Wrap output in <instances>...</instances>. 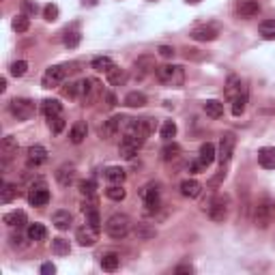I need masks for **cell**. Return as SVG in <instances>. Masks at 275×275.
Returning a JSON list of instances; mask_svg holds the SVG:
<instances>
[{
	"label": "cell",
	"mask_w": 275,
	"mask_h": 275,
	"mask_svg": "<svg viewBox=\"0 0 275 275\" xmlns=\"http://www.w3.org/2000/svg\"><path fill=\"white\" fill-rule=\"evenodd\" d=\"M155 74L161 84L172 86V88H179L185 82V69L181 64H161V67L155 69Z\"/></svg>",
	"instance_id": "cell-1"
},
{
	"label": "cell",
	"mask_w": 275,
	"mask_h": 275,
	"mask_svg": "<svg viewBox=\"0 0 275 275\" xmlns=\"http://www.w3.org/2000/svg\"><path fill=\"white\" fill-rule=\"evenodd\" d=\"M275 222V202L271 198H262L254 209V224L256 228L266 230Z\"/></svg>",
	"instance_id": "cell-2"
},
{
	"label": "cell",
	"mask_w": 275,
	"mask_h": 275,
	"mask_svg": "<svg viewBox=\"0 0 275 275\" xmlns=\"http://www.w3.org/2000/svg\"><path fill=\"white\" fill-rule=\"evenodd\" d=\"M106 232H108V237L116 239V241L125 239L127 234L131 232V220H129L127 215H123V213H114L106 222Z\"/></svg>",
	"instance_id": "cell-3"
},
{
	"label": "cell",
	"mask_w": 275,
	"mask_h": 275,
	"mask_svg": "<svg viewBox=\"0 0 275 275\" xmlns=\"http://www.w3.org/2000/svg\"><path fill=\"white\" fill-rule=\"evenodd\" d=\"M71 71H76L74 64H54V67H50V69H47L45 74H43L41 86H43V88H54V86L62 84Z\"/></svg>",
	"instance_id": "cell-4"
},
{
	"label": "cell",
	"mask_w": 275,
	"mask_h": 275,
	"mask_svg": "<svg viewBox=\"0 0 275 275\" xmlns=\"http://www.w3.org/2000/svg\"><path fill=\"white\" fill-rule=\"evenodd\" d=\"M9 112L18 120H28L35 116L37 108H35V101L26 99V97H15V99L9 101Z\"/></svg>",
	"instance_id": "cell-5"
},
{
	"label": "cell",
	"mask_w": 275,
	"mask_h": 275,
	"mask_svg": "<svg viewBox=\"0 0 275 275\" xmlns=\"http://www.w3.org/2000/svg\"><path fill=\"white\" fill-rule=\"evenodd\" d=\"M78 86H80V97H82L84 106H91V103L97 99V97L103 95L101 84L97 82L95 78H84V80H80Z\"/></svg>",
	"instance_id": "cell-6"
},
{
	"label": "cell",
	"mask_w": 275,
	"mask_h": 275,
	"mask_svg": "<svg viewBox=\"0 0 275 275\" xmlns=\"http://www.w3.org/2000/svg\"><path fill=\"white\" fill-rule=\"evenodd\" d=\"M140 196L144 200V213L153 215L159 209V185H155V183L144 185L142 191H140Z\"/></svg>",
	"instance_id": "cell-7"
},
{
	"label": "cell",
	"mask_w": 275,
	"mask_h": 275,
	"mask_svg": "<svg viewBox=\"0 0 275 275\" xmlns=\"http://www.w3.org/2000/svg\"><path fill=\"white\" fill-rule=\"evenodd\" d=\"M234 144H237V138H234V133H224V135H222V140H220V151H217V159H220L222 168L232 159Z\"/></svg>",
	"instance_id": "cell-8"
},
{
	"label": "cell",
	"mask_w": 275,
	"mask_h": 275,
	"mask_svg": "<svg viewBox=\"0 0 275 275\" xmlns=\"http://www.w3.org/2000/svg\"><path fill=\"white\" fill-rule=\"evenodd\" d=\"M157 67H155V56L153 54H142L140 58H138L133 62V76L138 80H142V78H147L149 74H153Z\"/></svg>",
	"instance_id": "cell-9"
},
{
	"label": "cell",
	"mask_w": 275,
	"mask_h": 275,
	"mask_svg": "<svg viewBox=\"0 0 275 275\" xmlns=\"http://www.w3.org/2000/svg\"><path fill=\"white\" fill-rule=\"evenodd\" d=\"M217 35H220V28H217L215 24H202V26H196L189 32V37L193 39V41H202V43L215 41Z\"/></svg>",
	"instance_id": "cell-10"
},
{
	"label": "cell",
	"mask_w": 275,
	"mask_h": 275,
	"mask_svg": "<svg viewBox=\"0 0 275 275\" xmlns=\"http://www.w3.org/2000/svg\"><path fill=\"white\" fill-rule=\"evenodd\" d=\"M28 202L32 207H45L50 202V191H47L45 183L39 181L37 185H32L30 191H28Z\"/></svg>",
	"instance_id": "cell-11"
},
{
	"label": "cell",
	"mask_w": 275,
	"mask_h": 275,
	"mask_svg": "<svg viewBox=\"0 0 275 275\" xmlns=\"http://www.w3.org/2000/svg\"><path fill=\"white\" fill-rule=\"evenodd\" d=\"M226 215H228V198H224V196L213 198L211 204H209V217L213 222H224Z\"/></svg>",
	"instance_id": "cell-12"
},
{
	"label": "cell",
	"mask_w": 275,
	"mask_h": 275,
	"mask_svg": "<svg viewBox=\"0 0 275 275\" xmlns=\"http://www.w3.org/2000/svg\"><path fill=\"white\" fill-rule=\"evenodd\" d=\"M18 149H20V144H18V138H15V135H5V138H3V142H0V157H3V168L7 166V161L18 155Z\"/></svg>",
	"instance_id": "cell-13"
},
{
	"label": "cell",
	"mask_w": 275,
	"mask_h": 275,
	"mask_svg": "<svg viewBox=\"0 0 275 275\" xmlns=\"http://www.w3.org/2000/svg\"><path fill=\"white\" fill-rule=\"evenodd\" d=\"M97 237H99V232H97L95 228H91V226H82V228L76 230V241L82 247H93L97 243Z\"/></svg>",
	"instance_id": "cell-14"
},
{
	"label": "cell",
	"mask_w": 275,
	"mask_h": 275,
	"mask_svg": "<svg viewBox=\"0 0 275 275\" xmlns=\"http://www.w3.org/2000/svg\"><path fill=\"white\" fill-rule=\"evenodd\" d=\"M125 116H112L110 120H106L103 123V127H101V138H106V140H112L118 131H120V127H125Z\"/></svg>",
	"instance_id": "cell-15"
},
{
	"label": "cell",
	"mask_w": 275,
	"mask_h": 275,
	"mask_svg": "<svg viewBox=\"0 0 275 275\" xmlns=\"http://www.w3.org/2000/svg\"><path fill=\"white\" fill-rule=\"evenodd\" d=\"M28 166H41L47 161V149L41 147V144H32V147L28 149Z\"/></svg>",
	"instance_id": "cell-16"
},
{
	"label": "cell",
	"mask_w": 275,
	"mask_h": 275,
	"mask_svg": "<svg viewBox=\"0 0 275 275\" xmlns=\"http://www.w3.org/2000/svg\"><path fill=\"white\" fill-rule=\"evenodd\" d=\"M237 13L245 20L254 18V15L260 13V3H258V0H241L239 7H237Z\"/></svg>",
	"instance_id": "cell-17"
},
{
	"label": "cell",
	"mask_w": 275,
	"mask_h": 275,
	"mask_svg": "<svg viewBox=\"0 0 275 275\" xmlns=\"http://www.w3.org/2000/svg\"><path fill=\"white\" fill-rule=\"evenodd\" d=\"M258 164L264 170H275V147H262L258 151Z\"/></svg>",
	"instance_id": "cell-18"
},
{
	"label": "cell",
	"mask_w": 275,
	"mask_h": 275,
	"mask_svg": "<svg viewBox=\"0 0 275 275\" xmlns=\"http://www.w3.org/2000/svg\"><path fill=\"white\" fill-rule=\"evenodd\" d=\"M56 181H58V185H62V187H69V185L76 181V168L74 166H60L56 170Z\"/></svg>",
	"instance_id": "cell-19"
},
{
	"label": "cell",
	"mask_w": 275,
	"mask_h": 275,
	"mask_svg": "<svg viewBox=\"0 0 275 275\" xmlns=\"http://www.w3.org/2000/svg\"><path fill=\"white\" fill-rule=\"evenodd\" d=\"M3 222L7 226H11V228H22V226L28 224V215L24 211H11V213H7L3 217Z\"/></svg>",
	"instance_id": "cell-20"
},
{
	"label": "cell",
	"mask_w": 275,
	"mask_h": 275,
	"mask_svg": "<svg viewBox=\"0 0 275 275\" xmlns=\"http://www.w3.org/2000/svg\"><path fill=\"white\" fill-rule=\"evenodd\" d=\"M41 112L45 114V118H54L62 114V103L58 99H43L41 101Z\"/></svg>",
	"instance_id": "cell-21"
},
{
	"label": "cell",
	"mask_w": 275,
	"mask_h": 275,
	"mask_svg": "<svg viewBox=\"0 0 275 275\" xmlns=\"http://www.w3.org/2000/svg\"><path fill=\"white\" fill-rule=\"evenodd\" d=\"M181 193L185 198H198L200 196V191H202V185L196 181V179H185L183 183H181Z\"/></svg>",
	"instance_id": "cell-22"
},
{
	"label": "cell",
	"mask_w": 275,
	"mask_h": 275,
	"mask_svg": "<svg viewBox=\"0 0 275 275\" xmlns=\"http://www.w3.org/2000/svg\"><path fill=\"white\" fill-rule=\"evenodd\" d=\"M52 224H54L58 230H69L71 224H74V217H71L69 211H56V213L52 215Z\"/></svg>",
	"instance_id": "cell-23"
},
{
	"label": "cell",
	"mask_w": 275,
	"mask_h": 275,
	"mask_svg": "<svg viewBox=\"0 0 275 275\" xmlns=\"http://www.w3.org/2000/svg\"><path fill=\"white\" fill-rule=\"evenodd\" d=\"M86 133H88L86 123H84V120H78V123H74V127H71V131H69V140L74 144H82Z\"/></svg>",
	"instance_id": "cell-24"
},
{
	"label": "cell",
	"mask_w": 275,
	"mask_h": 275,
	"mask_svg": "<svg viewBox=\"0 0 275 275\" xmlns=\"http://www.w3.org/2000/svg\"><path fill=\"white\" fill-rule=\"evenodd\" d=\"M215 157H217V153H215V147H213V144L211 142H204V144H202V147H200V161H202V166H211L213 164V161H215Z\"/></svg>",
	"instance_id": "cell-25"
},
{
	"label": "cell",
	"mask_w": 275,
	"mask_h": 275,
	"mask_svg": "<svg viewBox=\"0 0 275 275\" xmlns=\"http://www.w3.org/2000/svg\"><path fill=\"white\" fill-rule=\"evenodd\" d=\"M241 86H243V84H241V78H237V76H230V78H228V82H226L224 95H226V97H228V99L232 101L237 95H241Z\"/></svg>",
	"instance_id": "cell-26"
},
{
	"label": "cell",
	"mask_w": 275,
	"mask_h": 275,
	"mask_svg": "<svg viewBox=\"0 0 275 275\" xmlns=\"http://www.w3.org/2000/svg\"><path fill=\"white\" fill-rule=\"evenodd\" d=\"M118 264H120V256H118V254L108 252V254H103V256H101V269H103V271L112 273V271H116V269H118Z\"/></svg>",
	"instance_id": "cell-27"
},
{
	"label": "cell",
	"mask_w": 275,
	"mask_h": 275,
	"mask_svg": "<svg viewBox=\"0 0 275 275\" xmlns=\"http://www.w3.org/2000/svg\"><path fill=\"white\" fill-rule=\"evenodd\" d=\"M106 179L112 183V185H123V181L127 179V172L123 168H118V166H110L106 170Z\"/></svg>",
	"instance_id": "cell-28"
},
{
	"label": "cell",
	"mask_w": 275,
	"mask_h": 275,
	"mask_svg": "<svg viewBox=\"0 0 275 275\" xmlns=\"http://www.w3.org/2000/svg\"><path fill=\"white\" fill-rule=\"evenodd\" d=\"M123 103L127 108H142V106H147V95L138 93V91H131V93H127Z\"/></svg>",
	"instance_id": "cell-29"
},
{
	"label": "cell",
	"mask_w": 275,
	"mask_h": 275,
	"mask_svg": "<svg viewBox=\"0 0 275 275\" xmlns=\"http://www.w3.org/2000/svg\"><path fill=\"white\" fill-rule=\"evenodd\" d=\"M204 112H207V116H211V118H222L224 116V103L217 101V99H209V101H204Z\"/></svg>",
	"instance_id": "cell-30"
},
{
	"label": "cell",
	"mask_w": 275,
	"mask_h": 275,
	"mask_svg": "<svg viewBox=\"0 0 275 275\" xmlns=\"http://www.w3.org/2000/svg\"><path fill=\"white\" fill-rule=\"evenodd\" d=\"M181 157V147L176 142H168L164 149H161V159L164 161H174Z\"/></svg>",
	"instance_id": "cell-31"
},
{
	"label": "cell",
	"mask_w": 275,
	"mask_h": 275,
	"mask_svg": "<svg viewBox=\"0 0 275 275\" xmlns=\"http://www.w3.org/2000/svg\"><path fill=\"white\" fill-rule=\"evenodd\" d=\"M26 237L30 241H43L47 237V228L43 224H30L28 230H26Z\"/></svg>",
	"instance_id": "cell-32"
},
{
	"label": "cell",
	"mask_w": 275,
	"mask_h": 275,
	"mask_svg": "<svg viewBox=\"0 0 275 275\" xmlns=\"http://www.w3.org/2000/svg\"><path fill=\"white\" fill-rule=\"evenodd\" d=\"M91 67L95 69V71H99V74H103V71H108L114 67V60L110 58V56H97V58H93V62H91Z\"/></svg>",
	"instance_id": "cell-33"
},
{
	"label": "cell",
	"mask_w": 275,
	"mask_h": 275,
	"mask_svg": "<svg viewBox=\"0 0 275 275\" xmlns=\"http://www.w3.org/2000/svg\"><path fill=\"white\" fill-rule=\"evenodd\" d=\"M106 78H108V82L112 84V86H120L127 80V74H125V69H120V67H112L108 74H106Z\"/></svg>",
	"instance_id": "cell-34"
},
{
	"label": "cell",
	"mask_w": 275,
	"mask_h": 275,
	"mask_svg": "<svg viewBox=\"0 0 275 275\" xmlns=\"http://www.w3.org/2000/svg\"><path fill=\"white\" fill-rule=\"evenodd\" d=\"M15 198H18V187L11 183H3V189H0V202L3 204H9V202H13Z\"/></svg>",
	"instance_id": "cell-35"
},
{
	"label": "cell",
	"mask_w": 275,
	"mask_h": 275,
	"mask_svg": "<svg viewBox=\"0 0 275 275\" xmlns=\"http://www.w3.org/2000/svg\"><path fill=\"white\" fill-rule=\"evenodd\" d=\"M245 108H247V93L243 91L241 95H237V97L232 99V114H234V116H241V114L245 112Z\"/></svg>",
	"instance_id": "cell-36"
},
{
	"label": "cell",
	"mask_w": 275,
	"mask_h": 275,
	"mask_svg": "<svg viewBox=\"0 0 275 275\" xmlns=\"http://www.w3.org/2000/svg\"><path fill=\"white\" fill-rule=\"evenodd\" d=\"M52 252H54L56 256H67V254L71 252L69 241H67V239H62V237L52 239Z\"/></svg>",
	"instance_id": "cell-37"
},
{
	"label": "cell",
	"mask_w": 275,
	"mask_h": 275,
	"mask_svg": "<svg viewBox=\"0 0 275 275\" xmlns=\"http://www.w3.org/2000/svg\"><path fill=\"white\" fill-rule=\"evenodd\" d=\"M258 30H260L262 39H266V41H273V39H275V20H264Z\"/></svg>",
	"instance_id": "cell-38"
},
{
	"label": "cell",
	"mask_w": 275,
	"mask_h": 275,
	"mask_svg": "<svg viewBox=\"0 0 275 275\" xmlns=\"http://www.w3.org/2000/svg\"><path fill=\"white\" fill-rule=\"evenodd\" d=\"M11 26H13V30L15 32H26L28 28H30V22H28V15H18V18H13V22H11Z\"/></svg>",
	"instance_id": "cell-39"
},
{
	"label": "cell",
	"mask_w": 275,
	"mask_h": 275,
	"mask_svg": "<svg viewBox=\"0 0 275 275\" xmlns=\"http://www.w3.org/2000/svg\"><path fill=\"white\" fill-rule=\"evenodd\" d=\"M86 224L95 228L97 232L101 230V217H99V211L97 209H91V211H86Z\"/></svg>",
	"instance_id": "cell-40"
},
{
	"label": "cell",
	"mask_w": 275,
	"mask_h": 275,
	"mask_svg": "<svg viewBox=\"0 0 275 275\" xmlns=\"http://www.w3.org/2000/svg\"><path fill=\"white\" fill-rule=\"evenodd\" d=\"M106 196L110 198V200H114V202H120V200H125V189L120 187V185H110V187L106 189Z\"/></svg>",
	"instance_id": "cell-41"
},
{
	"label": "cell",
	"mask_w": 275,
	"mask_h": 275,
	"mask_svg": "<svg viewBox=\"0 0 275 275\" xmlns=\"http://www.w3.org/2000/svg\"><path fill=\"white\" fill-rule=\"evenodd\" d=\"M60 93H62V97H67V99H76V97H80V86H78V82L62 84Z\"/></svg>",
	"instance_id": "cell-42"
},
{
	"label": "cell",
	"mask_w": 275,
	"mask_h": 275,
	"mask_svg": "<svg viewBox=\"0 0 275 275\" xmlns=\"http://www.w3.org/2000/svg\"><path fill=\"white\" fill-rule=\"evenodd\" d=\"M161 138H164V140L166 142H170V140H172V138L176 135V125L172 123V120H166V123L164 125H161Z\"/></svg>",
	"instance_id": "cell-43"
},
{
	"label": "cell",
	"mask_w": 275,
	"mask_h": 275,
	"mask_svg": "<svg viewBox=\"0 0 275 275\" xmlns=\"http://www.w3.org/2000/svg\"><path fill=\"white\" fill-rule=\"evenodd\" d=\"M135 237L140 239V241H147V239L155 237V230L149 228V226H144V224H138V226H135Z\"/></svg>",
	"instance_id": "cell-44"
},
{
	"label": "cell",
	"mask_w": 275,
	"mask_h": 275,
	"mask_svg": "<svg viewBox=\"0 0 275 275\" xmlns=\"http://www.w3.org/2000/svg\"><path fill=\"white\" fill-rule=\"evenodd\" d=\"M9 71H11V76H13V78H22V76H26V71H28V62H26V60H18V62H13Z\"/></svg>",
	"instance_id": "cell-45"
},
{
	"label": "cell",
	"mask_w": 275,
	"mask_h": 275,
	"mask_svg": "<svg viewBox=\"0 0 275 275\" xmlns=\"http://www.w3.org/2000/svg\"><path fill=\"white\" fill-rule=\"evenodd\" d=\"M78 187H80V193H82V196L91 198L95 193V189H97V185H95V181H80Z\"/></svg>",
	"instance_id": "cell-46"
},
{
	"label": "cell",
	"mask_w": 275,
	"mask_h": 275,
	"mask_svg": "<svg viewBox=\"0 0 275 275\" xmlns=\"http://www.w3.org/2000/svg\"><path fill=\"white\" fill-rule=\"evenodd\" d=\"M80 41H82V35H80V32H67V35H64V45H67L69 50L78 47Z\"/></svg>",
	"instance_id": "cell-47"
},
{
	"label": "cell",
	"mask_w": 275,
	"mask_h": 275,
	"mask_svg": "<svg viewBox=\"0 0 275 275\" xmlns=\"http://www.w3.org/2000/svg\"><path fill=\"white\" fill-rule=\"evenodd\" d=\"M58 13H60V11H58V7L52 5V3L43 7V18H45L47 22H56V20H58Z\"/></svg>",
	"instance_id": "cell-48"
},
{
	"label": "cell",
	"mask_w": 275,
	"mask_h": 275,
	"mask_svg": "<svg viewBox=\"0 0 275 275\" xmlns=\"http://www.w3.org/2000/svg\"><path fill=\"white\" fill-rule=\"evenodd\" d=\"M22 11H24V15H28V18H35L39 7H37L35 0H22Z\"/></svg>",
	"instance_id": "cell-49"
},
{
	"label": "cell",
	"mask_w": 275,
	"mask_h": 275,
	"mask_svg": "<svg viewBox=\"0 0 275 275\" xmlns=\"http://www.w3.org/2000/svg\"><path fill=\"white\" fill-rule=\"evenodd\" d=\"M118 151H120V157H125V159H131L138 153V149L133 147V144H129V142H120Z\"/></svg>",
	"instance_id": "cell-50"
},
{
	"label": "cell",
	"mask_w": 275,
	"mask_h": 275,
	"mask_svg": "<svg viewBox=\"0 0 275 275\" xmlns=\"http://www.w3.org/2000/svg\"><path fill=\"white\" fill-rule=\"evenodd\" d=\"M47 123H50V129H52V133H60L62 129H64V118H62V114L54 116V118H47Z\"/></svg>",
	"instance_id": "cell-51"
},
{
	"label": "cell",
	"mask_w": 275,
	"mask_h": 275,
	"mask_svg": "<svg viewBox=\"0 0 275 275\" xmlns=\"http://www.w3.org/2000/svg\"><path fill=\"white\" fill-rule=\"evenodd\" d=\"M157 54L161 56V58H172L176 52H174V47H170V45H159L157 47Z\"/></svg>",
	"instance_id": "cell-52"
},
{
	"label": "cell",
	"mask_w": 275,
	"mask_h": 275,
	"mask_svg": "<svg viewBox=\"0 0 275 275\" xmlns=\"http://www.w3.org/2000/svg\"><path fill=\"white\" fill-rule=\"evenodd\" d=\"M101 97L106 99V106H108V108H114V106H116V97H114V93L108 91V93H103Z\"/></svg>",
	"instance_id": "cell-53"
},
{
	"label": "cell",
	"mask_w": 275,
	"mask_h": 275,
	"mask_svg": "<svg viewBox=\"0 0 275 275\" xmlns=\"http://www.w3.org/2000/svg\"><path fill=\"white\" fill-rule=\"evenodd\" d=\"M224 179H226V172H224V170H222V172H220V174H215V176H213V179H211V181H209V185H211V187H217V185H220V183H222Z\"/></svg>",
	"instance_id": "cell-54"
},
{
	"label": "cell",
	"mask_w": 275,
	"mask_h": 275,
	"mask_svg": "<svg viewBox=\"0 0 275 275\" xmlns=\"http://www.w3.org/2000/svg\"><path fill=\"white\" fill-rule=\"evenodd\" d=\"M174 273H176V275H183V273H193V266H191V264H179V266H176V269H174Z\"/></svg>",
	"instance_id": "cell-55"
},
{
	"label": "cell",
	"mask_w": 275,
	"mask_h": 275,
	"mask_svg": "<svg viewBox=\"0 0 275 275\" xmlns=\"http://www.w3.org/2000/svg\"><path fill=\"white\" fill-rule=\"evenodd\" d=\"M41 273H43V275H54V273H56V266H54L52 262H45V264L41 266Z\"/></svg>",
	"instance_id": "cell-56"
},
{
	"label": "cell",
	"mask_w": 275,
	"mask_h": 275,
	"mask_svg": "<svg viewBox=\"0 0 275 275\" xmlns=\"http://www.w3.org/2000/svg\"><path fill=\"white\" fill-rule=\"evenodd\" d=\"M22 237L20 234H11V247H24V243H22Z\"/></svg>",
	"instance_id": "cell-57"
},
{
	"label": "cell",
	"mask_w": 275,
	"mask_h": 275,
	"mask_svg": "<svg viewBox=\"0 0 275 275\" xmlns=\"http://www.w3.org/2000/svg\"><path fill=\"white\" fill-rule=\"evenodd\" d=\"M185 56H187V58H193V60H202V58H204L202 54H198V50H187V52H185Z\"/></svg>",
	"instance_id": "cell-58"
},
{
	"label": "cell",
	"mask_w": 275,
	"mask_h": 275,
	"mask_svg": "<svg viewBox=\"0 0 275 275\" xmlns=\"http://www.w3.org/2000/svg\"><path fill=\"white\" fill-rule=\"evenodd\" d=\"M202 168H204V166H202L200 159H198V161H191V164H189V170H191V172H200Z\"/></svg>",
	"instance_id": "cell-59"
},
{
	"label": "cell",
	"mask_w": 275,
	"mask_h": 275,
	"mask_svg": "<svg viewBox=\"0 0 275 275\" xmlns=\"http://www.w3.org/2000/svg\"><path fill=\"white\" fill-rule=\"evenodd\" d=\"M7 91V78H0V93Z\"/></svg>",
	"instance_id": "cell-60"
},
{
	"label": "cell",
	"mask_w": 275,
	"mask_h": 275,
	"mask_svg": "<svg viewBox=\"0 0 275 275\" xmlns=\"http://www.w3.org/2000/svg\"><path fill=\"white\" fill-rule=\"evenodd\" d=\"M82 5H84V7H95L97 0H82Z\"/></svg>",
	"instance_id": "cell-61"
},
{
	"label": "cell",
	"mask_w": 275,
	"mask_h": 275,
	"mask_svg": "<svg viewBox=\"0 0 275 275\" xmlns=\"http://www.w3.org/2000/svg\"><path fill=\"white\" fill-rule=\"evenodd\" d=\"M185 3H187V5H198L200 0H185Z\"/></svg>",
	"instance_id": "cell-62"
}]
</instances>
